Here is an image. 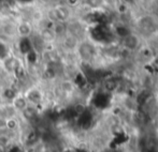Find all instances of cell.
Returning <instances> with one entry per match:
<instances>
[{
    "label": "cell",
    "instance_id": "obj_1",
    "mask_svg": "<svg viewBox=\"0 0 158 152\" xmlns=\"http://www.w3.org/2000/svg\"><path fill=\"white\" fill-rule=\"evenodd\" d=\"M30 32H31V26L27 21H23V23L16 26V33L19 36H21L22 38L28 37L30 34Z\"/></svg>",
    "mask_w": 158,
    "mask_h": 152
}]
</instances>
